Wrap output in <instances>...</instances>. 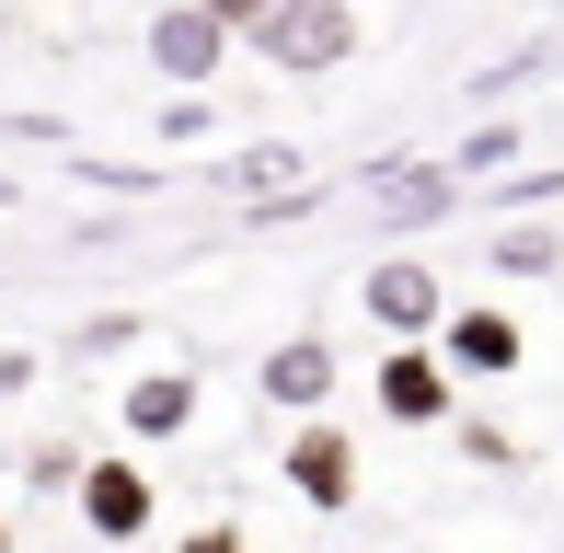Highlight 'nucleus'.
I'll use <instances>...</instances> for the list:
<instances>
[{
  "mask_svg": "<svg viewBox=\"0 0 564 553\" xmlns=\"http://www.w3.org/2000/svg\"><path fill=\"white\" fill-rule=\"evenodd\" d=\"M369 404L392 415V426H449V415H460L449 346H438V335H392V346L369 358Z\"/></svg>",
  "mask_w": 564,
  "mask_h": 553,
  "instance_id": "f257e3e1",
  "label": "nucleus"
},
{
  "mask_svg": "<svg viewBox=\"0 0 564 553\" xmlns=\"http://www.w3.org/2000/svg\"><path fill=\"white\" fill-rule=\"evenodd\" d=\"M253 58H265V69H300V82L346 69L357 58V0H276V12L253 23Z\"/></svg>",
  "mask_w": 564,
  "mask_h": 553,
  "instance_id": "f03ea898",
  "label": "nucleus"
},
{
  "mask_svg": "<svg viewBox=\"0 0 564 553\" xmlns=\"http://www.w3.org/2000/svg\"><path fill=\"white\" fill-rule=\"evenodd\" d=\"M276 473H289V496L300 508H357V438H346V415H300L289 426V449H276Z\"/></svg>",
  "mask_w": 564,
  "mask_h": 553,
  "instance_id": "7ed1b4c3",
  "label": "nucleus"
},
{
  "mask_svg": "<svg viewBox=\"0 0 564 553\" xmlns=\"http://www.w3.org/2000/svg\"><path fill=\"white\" fill-rule=\"evenodd\" d=\"M230 46H242V23H219L208 0H162V12H150V69H162V82H219L230 69Z\"/></svg>",
  "mask_w": 564,
  "mask_h": 553,
  "instance_id": "20e7f679",
  "label": "nucleus"
},
{
  "mask_svg": "<svg viewBox=\"0 0 564 553\" xmlns=\"http://www.w3.org/2000/svg\"><path fill=\"white\" fill-rule=\"evenodd\" d=\"M357 300H369V323H380V335H438V323L460 312V300H449V276L426 265V254L369 265V289H357Z\"/></svg>",
  "mask_w": 564,
  "mask_h": 553,
  "instance_id": "39448f33",
  "label": "nucleus"
},
{
  "mask_svg": "<svg viewBox=\"0 0 564 553\" xmlns=\"http://www.w3.org/2000/svg\"><path fill=\"white\" fill-rule=\"evenodd\" d=\"M438 346H449V369H460V381H519V369H530L519 312H496V300H460V312L438 323Z\"/></svg>",
  "mask_w": 564,
  "mask_h": 553,
  "instance_id": "423d86ee",
  "label": "nucleus"
},
{
  "mask_svg": "<svg viewBox=\"0 0 564 553\" xmlns=\"http://www.w3.org/2000/svg\"><path fill=\"white\" fill-rule=\"evenodd\" d=\"M69 508H82V531H93V542H139L150 519H162V485H150V462H93Z\"/></svg>",
  "mask_w": 564,
  "mask_h": 553,
  "instance_id": "0eeeda50",
  "label": "nucleus"
},
{
  "mask_svg": "<svg viewBox=\"0 0 564 553\" xmlns=\"http://www.w3.org/2000/svg\"><path fill=\"white\" fill-rule=\"evenodd\" d=\"M335 381H346V358H335L323 335L265 346V369H253V392H265V404H289V415H323V404H335Z\"/></svg>",
  "mask_w": 564,
  "mask_h": 553,
  "instance_id": "6e6552de",
  "label": "nucleus"
},
{
  "mask_svg": "<svg viewBox=\"0 0 564 553\" xmlns=\"http://www.w3.org/2000/svg\"><path fill=\"white\" fill-rule=\"evenodd\" d=\"M449 208H460V162H449V150H438V162H392L380 196H369L380 231H415V219H449Z\"/></svg>",
  "mask_w": 564,
  "mask_h": 553,
  "instance_id": "1a4fd4ad",
  "label": "nucleus"
},
{
  "mask_svg": "<svg viewBox=\"0 0 564 553\" xmlns=\"http://www.w3.org/2000/svg\"><path fill=\"white\" fill-rule=\"evenodd\" d=\"M196 404H208L196 369H139L116 415H127V438H139V449H162V438H185V426H196Z\"/></svg>",
  "mask_w": 564,
  "mask_h": 553,
  "instance_id": "9d476101",
  "label": "nucleus"
},
{
  "mask_svg": "<svg viewBox=\"0 0 564 553\" xmlns=\"http://www.w3.org/2000/svg\"><path fill=\"white\" fill-rule=\"evenodd\" d=\"M82 473H93V449H69V438L23 449V496H82Z\"/></svg>",
  "mask_w": 564,
  "mask_h": 553,
  "instance_id": "9b49d317",
  "label": "nucleus"
},
{
  "mask_svg": "<svg viewBox=\"0 0 564 553\" xmlns=\"http://www.w3.org/2000/svg\"><path fill=\"white\" fill-rule=\"evenodd\" d=\"M553 265H564L553 231H530V219H507V231H496V276H553Z\"/></svg>",
  "mask_w": 564,
  "mask_h": 553,
  "instance_id": "f8f14e48",
  "label": "nucleus"
},
{
  "mask_svg": "<svg viewBox=\"0 0 564 553\" xmlns=\"http://www.w3.org/2000/svg\"><path fill=\"white\" fill-rule=\"evenodd\" d=\"M553 196H564V173H507V185H484V208H507V219H530V208H553Z\"/></svg>",
  "mask_w": 564,
  "mask_h": 553,
  "instance_id": "ddd939ff",
  "label": "nucleus"
},
{
  "mask_svg": "<svg viewBox=\"0 0 564 553\" xmlns=\"http://www.w3.org/2000/svg\"><path fill=\"white\" fill-rule=\"evenodd\" d=\"M139 335H150L139 312H93L82 335H69V358H127V346H139Z\"/></svg>",
  "mask_w": 564,
  "mask_h": 553,
  "instance_id": "4468645a",
  "label": "nucleus"
},
{
  "mask_svg": "<svg viewBox=\"0 0 564 553\" xmlns=\"http://www.w3.org/2000/svg\"><path fill=\"white\" fill-rule=\"evenodd\" d=\"M449 162H460V173H519V128L496 116V128H473V139L449 150Z\"/></svg>",
  "mask_w": 564,
  "mask_h": 553,
  "instance_id": "2eb2a0df",
  "label": "nucleus"
},
{
  "mask_svg": "<svg viewBox=\"0 0 564 553\" xmlns=\"http://www.w3.org/2000/svg\"><path fill=\"white\" fill-rule=\"evenodd\" d=\"M173 553H253V531H242V519H196Z\"/></svg>",
  "mask_w": 564,
  "mask_h": 553,
  "instance_id": "dca6fc26",
  "label": "nucleus"
},
{
  "mask_svg": "<svg viewBox=\"0 0 564 553\" xmlns=\"http://www.w3.org/2000/svg\"><path fill=\"white\" fill-rule=\"evenodd\" d=\"M46 381V358H23V346H0V392H35Z\"/></svg>",
  "mask_w": 564,
  "mask_h": 553,
  "instance_id": "f3484780",
  "label": "nucleus"
},
{
  "mask_svg": "<svg viewBox=\"0 0 564 553\" xmlns=\"http://www.w3.org/2000/svg\"><path fill=\"white\" fill-rule=\"evenodd\" d=\"M208 12H219V23H242V35H253V23H265L276 0H208Z\"/></svg>",
  "mask_w": 564,
  "mask_h": 553,
  "instance_id": "a211bd4d",
  "label": "nucleus"
},
{
  "mask_svg": "<svg viewBox=\"0 0 564 553\" xmlns=\"http://www.w3.org/2000/svg\"><path fill=\"white\" fill-rule=\"evenodd\" d=\"M0 553H12V519H0Z\"/></svg>",
  "mask_w": 564,
  "mask_h": 553,
  "instance_id": "6ab92c4d",
  "label": "nucleus"
}]
</instances>
